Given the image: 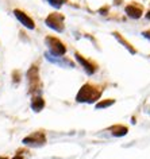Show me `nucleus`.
I'll return each mask as SVG.
<instances>
[{
  "label": "nucleus",
  "mask_w": 150,
  "mask_h": 159,
  "mask_svg": "<svg viewBox=\"0 0 150 159\" xmlns=\"http://www.w3.org/2000/svg\"><path fill=\"white\" fill-rule=\"evenodd\" d=\"M99 97H100V92L96 90L92 85H88V84H87V85H84L81 89H80L76 100L79 101V103H85V101H88V103H93V101L97 100Z\"/></svg>",
  "instance_id": "nucleus-1"
},
{
  "label": "nucleus",
  "mask_w": 150,
  "mask_h": 159,
  "mask_svg": "<svg viewBox=\"0 0 150 159\" xmlns=\"http://www.w3.org/2000/svg\"><path fill=\"white\" fill-rule=\"evenodd\" d=\"M46 43H47V46H49L50 51H51L54 55L60 57V55H64V54L66 53V47L64 46V43H62L60 39L49 36V38H46Z\"/></svg>",
  "instance_id": "nucleus-2"
},
{
  "label": "nucleus",
  "mask_w": 150,
  "mask_h": 159,
  "mask_svg": "<svg viewBox=\"0 0 150 159\" xmlns=\"http://www.w3.org/2000/svg\"><path fill=\"white\" fill-rule=\"evenodd\" d=\"M46 24L50 28H54L56 31H62L64 30V24H62V16L58 15H50L49 18L46 19Z\"/></svg>",
  "instance_id": "nucleus-3"
},
{
  "label": "nucleus",
  "mask_w": 150,
  "mask_h": 159,
  "mask_svg": "<svg viewBox=\"0 0 150 159\" xmlns=\"http://www.w3.org/2000/svg\"><path fill=\"white\" fill-rule=\"evenodd\" d=\"M23 143L24 144H34V146H39V144H43L45 143V135L42 132H35L32 135L27 136V138L23 139Z\"/></svg>",
  "instance_id": "nucleus-4"
},
{
  "label": "nucleus",
  "mask_w": 150,
  "mask_h": 159,
  "mask_svg": "<svg viewBox=\"0 0 150 159\" xmlns=\"http://www.w3.org/2000/svg\"><path fill=\"white\" fill-rule=\"evenodd\" d=\"M14 14H15V16L19 19V22H22V24H23L24 27H27V28H30V30H32L34 27H35V24H34V20H32V19H30L29 16L24 14V12L19 11V9H15Z\"/></svg>",
  "instance_id": "nucleus-5"
},
{
  "label": "nucleus",
  "mask_w": 150,
  "mask_h": 159,
  "mask_svg": "<svg viewBox=\"0 0 150 159\" xmlns=\"http://www.w3.org/2000/svg\"><path fill=\"white\" fill-rule=\"evenodd\" d=\"M126 14L132 19H138V18H141L142 9L138 8V7H135V6H127L126 7Z\"/></svg>",
  "instance_id": "nucleus-6"
},
{
  "label": "nucleus",
  "mask_w": 150,
  "mask_h": 159,
  "mask_svg": "<svg viewBox=\"0 0 150 159\" xmlns=\"http://www.w3.org/2000/svg\"><path fill=\"white\" fill-rule=\"evenodd\" d=\"M76 59L80 62V63H81L82 66H84V69H85L89 74H93L95 73V70H96V69H95V66L92 65L91 62H88L87 59H84L81 55H80V54H76Z\"/></svg>",
  "instance_id": "nucleus-7"
},
{
  "label": "nucleus",
  "mask_w": 150,
  "mask_h": 159,
  "mask_svg": "<svg viewBox=\"0 0 150 159\" xmlns=\"http://www.w3.org/2000/svg\"><path fill=\"white\" fill-rule=\"evenodd\" d=\"M111 131H112V135L114 136H124L127 133V127H124V125H114L111 128Z\"/></svg>",
  "instance_id": "nucleus-8"
},
{
  "label": "nucleus",
  "mask_w": 150,
  "mask_h": 159,
  "mask_svg": "<svg viewBox=\"0 0 150 159\" xmlns=\"http://www.w3.org/2000/svg\"><path fill=\"white\" fill-rule=\"evenodd\" d=\"M43 106H45V101H43V98H42V97H37V98H34V100H32L31 108L34 109L35 112H39Z\"/></svg>",
  "instance_id": "nucleus-9"
},
{
  "label": "nucleus",
  "mask_w": 150,
  "mask_h": 159,
  "mask_svg": "<svg viewBox=\"0 0 150 159\" xmlns=\"http://www.w3.org/2000/svg\"><path fill=\"white\" fill-rule=\"evenodd\" d=\"M114 35H115V36H116V39H118V41H119V42H121V43H122V44H124V47H126V49H129V50H130V53H131V54H135V50H134V49H132V47H131V44H130V43H129V42H127V41H124V39H123V38H122V36H121V35H119V34H118V33H115V34H114Z\"/></svg>",
  "instance_id": "nucleus-10"
},
{
  "label": "nucleus",
  "mask_w": 150,
  "mask_h": 159,
  "mask_svg": "<svg viewBox=\"0 0 150 159\" xmlns=\"http://www.w3.org/2000/svg\"><path fill=\"white\" fill-rule=\"evenodd\" d=\"M115 103V100H112V98H110V100H106V101H101V103H97L96 104V108L100 109V108H107V106L112 105V104Z\"/></svg>",
  "instance_id": "nucleus-11"
},
{
  "label": "nucleus",
  "mask_w": 150,
  "mask_h": 159,
  "mask_svg": "<svg viewBox=\"0 0 150 159\" xmlns=\"http://www.w3.org/2000/svg\"><path fill=\"white\" fill-rule=\"evenodd\" d=\"M49 1H50V4H53V6H56V7H60L64 0H49Z\"/></svg>",
  "instance_id": "nucleus-12"
},
{
  "label": "nucleus",
  "mask_w": 150,
  "mask_h": 159,
  "mask_svg": "<svg viewBox=\"0 0 150 159\" xmlns=\"http://www.w3.org/2000/svg\"><path fill=\"white\" fill-rule=\"evenodd\" d=\"M143 36H145V38H147V39H150V31H145Z\"/></svg>",
  "instance_id": "nucleus-13"
},
{
  "label": "nucleus",
  "mask_w": 150,
  "mask_h": 159,
  "mask_svg": "<svg viewBox=\"0 0 150 159\" xmlns=\"http://www.w3.org/2000/svg\"><path fill=\"white\" fill-rule=\"evenodd\" d=\"M12 159H22V156H19V155H18V156H15V158H12Z\"/></svg>",
  "instance_id": "nucleus-14"
},
{
  "label": "nucleus",
  "mask_w": 150,
  "mask_h": 159,
  "mask_svg": "<svg viewBox=\"0 0 150 159\" xmlns=\"http://www.w3.org/2000/svg\"><path fill=\"white\" fill-rule=\"evenodd\" d=\"M146 16H147V18L150 19V11H149V12H147V14H146Z\"/></svg>",
  "instance_id": "nucleus-15"
},
{
  "label": "nucleus",
  "mask_w": 150,
  "mask_h": 159,
  "mask_svg": "<svg viewBox=\"0 0 150 159\" xmlns=\"http://www.w3.org/2000/svg\"><path fill=\"white\" fill-rule=\"evenodd\" d=\"M0 159H6V158H0Z\"/></svg>",
  "instance_id": "nucleus-16"
}]
</instances>
